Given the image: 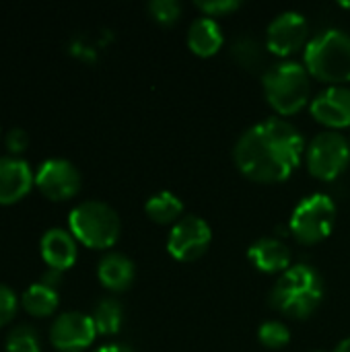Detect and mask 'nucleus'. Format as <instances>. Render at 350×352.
Wrapping results in <instances>:
<instances>
[{"label": "nucleus", "instance_id": "obj_1", "mask_svg": "<svg viewBox=\"0 0 350 352\" xmlns=\"http://www.w3.org/2000/svg\"><path fill=\"white\" fill-rule=\"evenodd\" d=\"M303 148V136L291 122L268 118L239 136L233 159L245 177L260 184H278L299 167Z\"/></svg>", "mask_w": 350, "mask_h": 352}, {"label": "nucleus", "instance_id": "obj_2", "mask_svg": "<svg viewBox=\"0 0 350 352\" xmlns=\"http://www.w3.org/2000/svg\"><path fill=\"white\" fill-rule=\"evenodd\" d=\"M326 293L322 274L307 266L297 264L285 270L270 291V307L293 320H307L322 303Z\"/></svg>", "mask_w": 350, "mask_h": 352}, {"label": "nucleus", "instance_id": "obj_3", "mask_svg": "<svg viewBox=\"0 0 350 352\" xmlns=\"http://www.w3.org/2000/svg\"><path fill=\"white\" fill-rule=\"evenodd\" d=\"M305 68L322 82L338 87L350 80V35L342 29H328L305 45Z\"/></svg>", "mask_w": 350, "mask_h": 352}, {"label": "nucleus", "instance_id": "obj_4", "mask_svg": "<svg viewBox=\"0 0 350 352\" xmlns=\"http://www.w3.org/2000/svg\"><path fill=\"white\" fill-rule=\"evenodd\" d=\"M264 95L270 107L281 116H293L303 109L311 97L309 72L299 62H278L264 74Z\"/></svg>", "mask_w": 350, "mask_h": 352}, {"label": "nucleus", "instance_id": "obj_5", "mask_svg": "<svg viewBox=\"0 0 350 352\" xmlns=\"http://www.w3.org/2000/svg\"><path fill=\"white\" fill-rule=\"evenodd\" d=\"M70 233L87 248L107 250L111 248L122 231L118 212L101 200H85L76 204L68 217Z\"/></svg>", "mask_w": 350, "mask_h": 352}, {"label": "nucleus", "instance_id": "obj_6", "mask_svg": "<svg viewBox=\"0 0 350 352\" xmlns=\"http://www.w3.org/2000/svg\"><path fill=\"white\" fill-rule=\"evenodd\" d=\"M336 221V204L328 194H311L303 198L291 214V233L303 245L324 241Z\"/></svg>", "mask_w": 350, "mask_h": 352}, {"label": "nucleus", "instance_id": "obj_7", "mask_svg": "<svg viewBox=\"0 0 350 352\" xmlns=\"http://www.w3.org/2000/svg\"><path fill=\"white\" fill-rule=\"evenodd\" d=\"M350 163L349 138L336 130L320 132L307 146L309 173L322 182H334Z\"/></svg>", "mask_w": 350, "mask_h": 352}, {"label": "nucleus", "instance_id": "obj_8", "mask_svg": "<svg viewBox=\"0 0 350 352\" xmlns=\"http://www.w3.org/2000/svg\"><path fill=\"white\" fill-rule=\"evenodd\" d=\"M210 241H212V231L208 223L196 214H184L169 233L167 250L179 262H194L206 254Z\"/></svg>", "mask_w": 350, "mask_h": 352}, {"label": "nucleus", "instance_id": "obj_9", "mask_svg": "<svg viewBox=\"0 0 350 352\" xmlns=\"http://www.w3.org/2000/svg\"><path fill=\"white\" fill-rule=\"evenodd\" d=\"M309 37V23L301 12L287 10L272 19L266 31V45L274 56H291L299 52Z\"/></svg>", "mask_w": 350, "mask_h": 352}, {"label": "nucleus", "instance_id": "obj_10", "mask_svg": "<svg viewBox=\"0 0 350 352\" xmlns=\"http://www.w3.org/2000/svg\"><path fill=\"white\" fill-rule=\"evenodd\" d=\"M35 186L50 200H68L80 190V171L68 159H47L35 173Z\"/></svg>", "mask_w": 350, "mask_h": 352}, {"label": "nucleus", "instance_id": "obj_11", "mask_svg": "<svg viewBox=\"0 0 350 352\" xmlns=\"http://www.w3.org/2000/svg\"><path fill=\"white\" fill-rule=\"evenodd\" d=\"M97 328L91 316L80 311L60 314L50 328V342L60 352H80L93 344Z\"/></svg>", "mask_w": 350, "mask_h": 352}, {"label": "nucleus", "instance_id": "obj_12", "mask_svg": "<svg viewBox=\"0 0 350 352\" xmlns=\"http://www.w3.org/2000/svg\"><path fill=\"white\" fill-rule=\"evenodd\" d=\"M311 116L328 126L330 130L350 126V89L349 87H328L311 101Z\"/></svg>", "mask_w": 350, "mask_h": 352}, {"label": "nucleus", "instance_id": "obj_13", "mask_svg": "<svg viewBox=\"0 0 350 352\" xmlns=\"http://www.w3.org/2000/svg\"><path fill=\"white\" fill-rule=\"evenodd\" d=\"M35 184V175L27 161L19 157H0V204H14Z\"/></svg>", "mask_w": 350, "mask_h": 352}, {"label": "nucleus", "instance_id": "obj_14", "mask_svg": "<svg viewBox=\"0 0 350 352\" xmlns=\"http://www.w3.org/2000/svg\"><path fill=\"white\" fill-rule=\"evenodd\" d=\"M39 245H41V258L47 264V268L64 272L76 262V256H78L76 237L70 231H64L58 227L47 229Z\"/></svg>", "mask_w": 350, "mask_h": 352}, {"label": "nucleus", "instance_id": "obj_15", "mask_svg": "<svg viewBox=\"0 0 350 352\" xmlns=\"http://www.w3.org/2000/svg\"><path fill=\"white\" fill-rule=\"evenodd\" d=\"M248 258L252 260V264L266 272V274H274V272H285L291 266V250L287 248V243H283L281 239L274 237H262L258 241H254L248 250Z\"/></svg>", "mask_w": 350, "mask_h": 352}, {"label": "nucleus", "instance_id": "obj_16", "mask_svg": "<svg viewBox=\"0 0 350 352\" xmlns=\"http://www.w3.org/2000/svg\"><path fill=\"white\" fill-rule=\"evenodd\" d=\"M97 276L105 289L120 293V291H126L134 283L136 268L128 256L111 252V254L101 258V262L97 266Z\"/></svg>", "mask_w": 350, "mask_h": 352}, {"label": "nucleus", "instance_id": "obj_17", "mask_svg": "<svg viewBox=\"0 0 350 352\" xmlns=\"http://www.w3.org/2000/svg\"><path fill=\"white\" fill-rule=\"evenodd\" d=\"M223 31L221 25L210 19V16H198L192 21L188 29V47L200 56V58H210L223 47Z\"/></svg>", "mask_w": 350, "mask_h": 352}, {"label": "nucleus", "instance_id": "obj_18", "mask_svg": "<svg viewBox=\"0 0 350 352\" xmlns=\"http://www.w3.org/2000/svg\"><path fill=\"white\" fill-rule=\"evenodd\" d=\"M144 210L149 219L155 221L157 225H171L182 219L184 204L173 192H159L146 200Z\"/></svg>", "mask_w": 350, "mask_h": 352}, {"label": "nucleus", "instance_id": "obj_19", "mask_svg": "<svg viewBox=\"0 0 350 352\" xmlns=\"http://www.w3.org/2000/svg\"><path fill=\"white\" fill-rule=\"evenodd\" d=\"M21 305L27 309V314L35 318H45L54 314L58 307V291L41 283H35L21 295Z\"/></svg>", "mask_w": 350, "mask_h": 352}, {"label": "nucleus", "instance_id": "obj_20", "mask_svg": "<svg viewBox=\"0 0 350 352\" xmlns=\"http://www.w3.org/2000/svg\"><path fill=\"white\" fill-rule=\"evenodd\" d=\"M91 320L97 328V334H116L124 320L122 303L113 297H105V299L97 301Z\"/></svg>", "mask_w": 350, "mask_h": 352}, {"label": "nucleus", "instance_id": "obj_21", "mask_svg": "<svg viewBox=\"0 0 350 352\" xmlns=\"http://www.w3.org/2000/svg\"><path fill=\"white\" fill-rule=\"evenodd\" d=\"M6 352H39V336L33 326H17L6 336Z\"/></svg>", "mask_w": 350, "mask_h": 352}, {"label": "nucleus", "instance_id": "obj_22", "mask_svg": "<svg viewBox=\"0 0 350 352\" xmlns=\"http://www.w3.org/2000/svg\"><path fill=\"white\" fill-rule=\"evenodd\" d=\"M233 56L243 68H252V70H256L264 62L262 45L254 37H239L233 45Z\"/></svg>", "mask_w": 350, "mask_h": 352}, {"label": "nucleus", "instance_id": "obj_23", "mask_svg": "<svg viewBox=\"0 0 350 352\" xmlns=\"http://www.w3.org/2000/svg\"><path fill=\"white\" fill-rule=\"evenodd\" d=\"M258 338L260 342L266 346V349H272V351H278V349H285L289 346L291 342V332L289 328L283 324V322H266L260 326L258 330Z\"/></svg>", "mask_w": 350, "mask_h": 352}, {"label": "nucleus", "instance_id": "obj_24", "mask_svg": "<svg viewBox=\"0 0 350 352\" xmlns=\"http://www.w3.org/2000/svg\"><path fill=\"white\" fill-rule=\"evenodd\" d=\"M149 12L161 25H173V23L179 21L182 4L177 0H153L149 4Z\"/></svg>", "mask_w": 350, "mask_h": 352}, {"label": "nucleus", "instance_id": "obj_25", "mask_svg": "<svg viewBox=\"0 0 350 352\" xmlns=\"http://www.w3.org/2000/svg\"><path fill=\"white\" fill-rule=\"evenodd\" d=\"M196 6L206 14V16H225L229 12H235L241 2L239 0H198Z\"/></svg>", "mask_w": 350, "mask_h": 352}, {"label": "nucleus", "instance_id": "obj_26", "mask_svg": "<svg viewBox=\"0 0 350 352\" xmlns=\"http://www.w3.org/2000/svg\"><path fill=\"white\" fill-rule=\"evenodd\" d=\"M19 309V297L14 291L0 283V328L6 326Z\"/></svg>", "mask_w": 350, "mask_h": 352}, {"label": "nucleus", "instance_id": "obj_27", "mask_svg": "<svg viewBox=\"0 0 350 352\" xmlns=\"http://www.w3.org/2000/svg\"><path fill=\"white\" fill-rule=\"evenodd\" d=\"M4 142H6V148L10 151V157H14V155L23 153L29 146V136H27V132L23 128H10L6 132Z\"/></svg>", "mask_w": 350, "mask_h": 352}, {"label": "nucleus", "instance_id": "obj_28", "mask_svg": "<svg viewBox=\"0 0 350 352\" xmlns=\"http://www.w3.org/2000/svg\"><path fill=\"white\" fill-rule=\"evenodd\" d=\"M39 283H41V285H45V287L58 289V285L62 283V272H60V270H54V268H47V270L41 274Z\"/></svg>", "mask_w": 350, "mask_h": 352}, {"label": "nucleus", "instance_id": "obj_29", "mask_svg": "<svg viewBox=\"0 0 350 352\" xmlns=\"http://www.w3.org/2000/svg\"><path fill=\"white\" fill-rule=\"evenodd\" d=\"M95 352H134L130 346L126 344H105V346H99Z\"/></svg>", "mask_w": 350, "mask_h": 352}, {"label": "nucleus", "instance_id": "obj_30", "mask_svg": "<svg viewBox=\"0 0 350 352\" xmlns=\"http://www.w3.org/2000/svg\"><path fill=\"white\" fill-rule=\"evenodd\" d=\"M334 352H350V338H347V340H342L338 346H336V351Z\"/></svg>", "mask_w": 350, "mask_h": 352}, {"label": "nucleus", "instance_id": "obj_31", "mask_svg": "<svg viewBox=\"0 0 350 352\" xmlns=\"http://www.w3.org/2000/svg\"><path fill=\"white\" fill-rule=\"evenodd\" d=\"M342 6H344V8H350V2H342Z\"/></svg>", "mask_w": 350, "mask_h": 352}]
</instances>
